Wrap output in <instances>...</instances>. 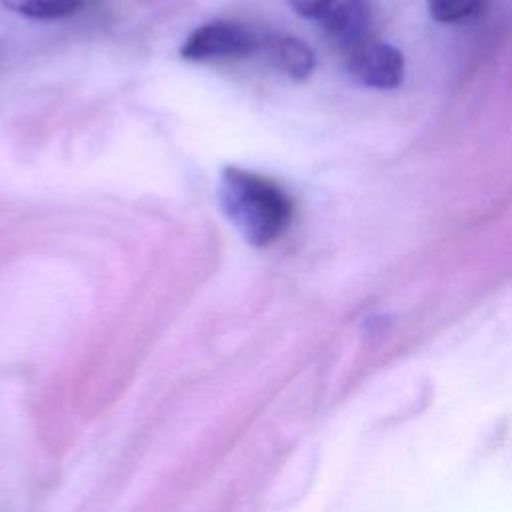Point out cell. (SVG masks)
Here are the masks:
<instances>
[{"mask_svg":"<svg viewBox=\"0 0 512 512\" xmlns=\"http://www.w3.org/2000/svg\"><path fill=\"white\" fill-rule=\"evenodd\" d=\"M350 76L376 90L398 88L404 80V56L372 32L340 46Z\"/></svg>","mask_w":512,"mask_h":512,"instance_id":"obj_3","label":"cell"},{"mask_svg":"<svg viewBox=\"0 0 512 512\" xmlns=\"http://www.w3.org/2000/svg\"><path fill=\"white\" fill-rule=\"evenodd\" d=\"M216 196L228 222L256 248L276 242L294 218L290 194L270 176L250 168L224 166Z\"/></svg>","mask_w":512,"mask_h":512,"instance_id":"obj_1","label":"cell"},{"mask_svg":"<svg viewBox=\"0 0 512 512\" xmlns=\"http://www.w3.org/2000/svg\"><path fill=\"white\" fill-rule=\"evenodd\" d=\"M262 32L242 22L214 20L198 26L188 34L180 48V56L192 62L236 60L260 52Z\"/></svg>","mask_w":512,"mask_h":512,"instance_id":"obj_2","label":"cell"},{"mask_svg":"<svg viewBox=\"0 0 512 512\" xmlns=\"http://www.w3.org/2000/svg\"><path fill=\"white\" fill-rule=\"evenodd\" d=\"M264 60L292 80H306L316 66L312 48L296 36L264 32L260 52Z\"/></svg>","mask_w":512,"mask_h":512,"instance_id":"obj_5","label":"cell"},{"mask_svg":"<svg viewBox=\"0 0 512 512\" xmlns=\"http://www.w3.org/2000/svg\"><path fill=\"white\" fill-rule=\"evenodd\" d=\"M488 0H428V12L436 22L456 24L480 14Z\"/></svg>","mask_w":512,"mask_h":512,"instance_id":"obj_7","label":"cell"},{"mask_svg":"<svg viewBox=\"0 0 512 512\" xmlns=\"http://www.w3.org/2000/svg\"><path fill=\"white\" fill-rule=\"evenodd\" d=\"M86 0H0L4 8L32 20H60L76 14Z\"/></svg>","mask_w":512,"mask_h":512,"instance_id":"obj_6","label":"cell"},{"mask_svg":"<svg viewBox=\"0 0 512 512\" xmlns=\"http://www.w3.org/2000/svg\"><path fill=\"white\" fill-rule=\"evenodd\" d=\"M292 10L302 18L320 24L326 34L344 46L366 32L368 4L366 0H288Z\"/></svg>","mask_w":512,"mask_h":512,"instance_id":"obj_4","label":"cell"}]
</instances>
